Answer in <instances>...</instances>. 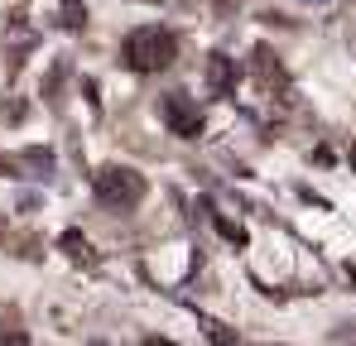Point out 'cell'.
<instances>
[{"label":"cell","instance_id":"12","mask_svg":"<svg viewBox=\"0 0 356 346\" xmlns=\"http://www.w3.org/2000/svg\"><path fill=\"white\" fill-rule=\"evenodd\" d=\"M308 5H327V0H308Z\"/></svg>","mask_w":356,"mask_h":346},{"label":"cell","instance_id":"10","mask_svg":"<svg viewBox=\"0 0 356 346\" xmlns=\"http://www.w3.org/2000/svg\"><path fill=\"white\" fill-rule=\"evenodd\" d=\"M140 346H178V342H169V337H145Z\"/></svg>","mask_w":356,"mask_h":346},{"label":"cell","instance_id":"13","mask_svg":"<svg viewBox=\"0 0 356 346\" xmlns=\"http://www.w3.org/2000/svg\"><path fill=\"white\" fill-rule=\"evenodd\" d=\"M352 169H356V154H352Z\"/></svg>","mask_w":356,"mask_h":346},{"label":"cell","instance_id":"5","mask_svg":"<svg viewBox=\"0 0 356 346\" xmlns=\"http://www.w3.org/2000/svg\"><path fill=\"white\" fill-rule=\"evenodd\" d=\"M250 58H255L250 67H255V72H260L265 82H275V87H284V82H289V72H284V63H280V58L270 53V49H255Z\"/></svg>","mask_w":356,"mask_h":346},{"label":"cell","instance_id":"7","mask_svg":"<svg viewBox=\"0 0 356 346\" xmlns=\"http://www.w3.org/2000/svg\"><path fill=\"white\" fill-rule=\"evenodd\" d=\"M212 226L222 231V236H227V240H232V245H245V231H241L236 222H227V217H217V212H212Z\"/></svg>","mask_w":356,"mask_h":346},{"label":"cell","instance_id":"6","mask_svg":"<svg viewBox=\"0 0 356 346\" xmlns=\"http://www.w3.org/2000/svg\"><path fill=\"white\" fill-rule=\"evenodd\" d=\"M58 245L72 255V260H77V265H92V245H87V236H82V231H63Z\"/></svg>","mask_w":356,"mask_h":346},{"label":"cell","instance_id":"11","mask_svg":"<svg viewBox=\"0 0 356 346\" xmlns=\"http://www.w3.org/2000/svg\"><path fill=\"white\" fill-rule=\"evenodd\" d=\"M0 173H10V164H5V159H0Z\"/></svg>","mask_w":356,"mask_h":346},{"label":"cell","instance_id":"4","mask_svg":"<svg viewBox=\"0 0 356 346\" xmlns=\"http://www.w3.org/2000/svg\"><path fill=\"white\" fill-rule=\"evenodd\" d=\"M207 87H212L217 97H232V92H236V63H232L227 53L207 58Z\"/></svg>","mask_w":356,"mask_h":346},{"label":"cell","instance_id":"1","mask_svg":"<svg viewBox=\"0 0 356 346\" xmlns=\"http://www.w3.org/2000/svg\"><path fill=\"white\" fill-rule=\"evenodd\" d=\"M174 58H178V39L164 24H145V29H135L125 39V63L135 72H164Z\"/></svg>","mask_w":356,"mask_h":346},{"label":"cell","instance_id":"3","mask_svg":"<svg viewBox=\"0 0 356 346\" xmlns=\"http://www.w3.org/2000/svg\"><path fill=\"white\" fill-rule=\"evenodd\" d=\"M164 125L174 130L178 140H202V130H207V120H202V111H197V101L183 97V92H169V97H164Z\"/></svg>","mask_w":356,"mask_h":346},{"label":"cell","instance_id":"8","mask_svg":"<svg viewBox=\"0 0 356 346\" xmlns=\"http://www.w3.org/2000/svg\"><path fill=\"white\" fill-rule=\"evenodd\" d=\"M207 342H212V346H236V332L222 327V322H207Z\"/></svg>","mask_w":356,"mask_h":346},{"label":"cell","instance_id":"2","mask_svg":"<svg viewBox=\"0 0 356 346\" xmlns=\"http://www.w3.org/2000/svg\"><path fill=\"white\" fill-rule=\"evenodd\" d=\"M92 192L102 197V207L130 212V207H140V197H145V178L135 169H125V164H102L97 178H92Z\"/></svg>","mask_w":356,"mask_h":346},{"label":"cell","instance_id":"9","mask_svg":"<svg viewBox=\"0 0 356 346\" xmlns=\"http://www.w3.org/2000/svg\"><path fill=\"white\" fill-rule=\"evenodd\" d=\"M63 15H67V29H82V24H87V15H82L77 0H63Z\"/></svg>","mask_w":356,"mask_h":346}]
</instances>
